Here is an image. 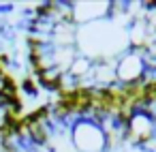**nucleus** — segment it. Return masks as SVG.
<instances>
[{
	"label": "nucleus",
	"mask_w": 156,
	"mask_h": 152,
	"mask_svg": "<svg viewBox=\"0 0 156 152\" xmlns=\"http://www.w3.org/2000/svg\"><path fill=\"white\" fill-rule=\"evenodd\" d=\"M73 148L79 152H96L105 143L103 131L92 122H79L73 128Z\"/></svg>",
	"instance_id": "f257e3e1"
},
{
	"label": "nucleus",
	"mask_w": 156,
	"mask_h": 152,
	"mask_svg": "<svg viewBox=\"0 0 156 152\" xmlns=\"http://www.w3.org/2000/svg\"><path fill=\"white\" fill-rule=\"evenodd\" d=\"M139 75H141V64H139V58L137 56H126L118 64V77L124 79L126 84L139 81Z\"/></svg>",
	"instance_id": "f03ea898"
}]
</instances>
